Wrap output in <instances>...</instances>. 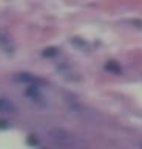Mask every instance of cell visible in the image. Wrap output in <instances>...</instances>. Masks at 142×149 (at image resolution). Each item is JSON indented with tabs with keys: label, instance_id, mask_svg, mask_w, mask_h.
I'll use <instances>...</instances> for the list:
<instances>
[{
	"label": "cell",
	"instance_id": "6da1fadb",
	"mask_svg": "<svg viewBox=\"0 0 142 149\" xmlns=\"http://www.w3.org/2000/svg\"><path fill=\"white\" fill-rule=\"evenodd\" d=\"M14 81L17 82H22V84H28V86H42V84H45V81L42 78L36 76V74L33 73H26V72H22V73H17L14 76Z\"/></svg>",
	"mask_w": 142,
	"mask_h": 149
},
{
	"label": "cell",
	"instance_id": "277c9868",
	"mask_svg": "<svg viewBox=\"0 0 142 149\" xmlns=\"http://www.w3.org/2000/svg\"><path fill=\"white\" fill-rule=\"evenodd\" d=\"M0 113H5V115L17 113V106L12 101L6 100V98H0Z\"/></svg>",
	"mask_w": 142,
	"mask_h": 149
},
{
	"label": "cell",
	"instance_id": "3957f363",
	"mask_svg": "<svg viewBox=\"0 0 142 149\" xmlns=\"http://www.w3.org/2000/svg\"><path fill=\"white\" fill-rule=\"evenodd\" d=\"M14 42H12L11 36L5 31H0V50L6 54H12L14 53Z\"/></svg>",
	"mask_w": 142,
	"mask_h": 149
},
{
	"label": "cell",
	"instance_id": "5b68a950",
	"mask_svg": "<svg viewBox=\"0 0 142 149\" xmlns=\"http://www.w3.org/2000/svg\"><path fill=\"white\" fill-rule=\"evenodd\" d=\"M105 70H108V72H111V73H121V67H119V64L114 62V61H110V62L105 64Z\"/></svg>",
	"mask_w": 142,
	"mask_h": 149
},
{
	"label": "cell",
	"instance_id": "7a4b0ae2",
	"mask_svg": "<svg viewBox=\"0 0 142 149\" xmlns=\"http://www.w3.org/2000/svg\"><path fill=\"white\" fill-rule=\"evenodd\" d=\"M25 95L28 96L31 101L37 102V104H40V106H45V104H47V98H45V95L42 93V90H40L39 87H36V86H29V87L25 90Z\"/></svg>",
	"mask_w": 142,
	"mask_h": 149
},
{
	"label": "cell",
	"instance_id": "8992f818",
	"mask_svg": "<svg viewBox=\"0 0 142 149\" xmlns=\"http://www.w3.org/2000/svg\"><path fill=\"white\" fill-rule=\"evenodd\" d=\"M56 54H57V48H53V47L51 48H47L43 51V56H47V58L48 56H56Z\"/></svg>",
	"mask_w": 142,
	"mask_h": 149
}]
</instances>
